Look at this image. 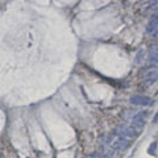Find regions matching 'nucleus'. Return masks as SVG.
<instances>
[{
  "label": "nucleus",
  "instance_id": "423d86ee",
  "mask_svg": "<svg viewBox=\"0 0 158 158\" xmlns=\"http://www.w3.org/2000/svg\"><path fill=\"white\" fill-rule=\"evenodd\" d=\"M131 103L135 106H152V99L148 96H141V95H133L131 98Z\"/></svg>",
  "mask_w": 158,
  "mask_h": 158
},
{
  "label": "nucleus",
  "instance_id": "1a4fd4ad",
  "mask_svg": "<svg viewBox=\"0 0 158 158\" xmlns=\"http://www.w3.org/2000/svg\"><path fill=\"white\" fill-rule=\"evenodd\" d=\"M153 123H158V112H157V115L154 116V118H153Z\"/></svg>",
  "mask_w": 158,
  "mask_h": 158
},
{
  "label": "nucleus",
  "instance_id": "6e6552de",
  "mask_svg": "<svg viewBox=\"0 0 158 158\" xmlns=\"http://www.w3.org/2000/svg\"><path fill=\"white\" fill-rule=\"evenodd\" d=\"M148 153L152 156H157V142H153V144L149 146V149H148Z\"/></svg>",
  "mask_w": 158,
  "mask_h": 158
},
{
  "label": "nucleus",
  "instance_id": "20e7f679",
  "mask_svg": "<svg viewBox=\"0 0 158 158\" xmlns=\"http://www.w3.org/2000/svg\"><path fill=\"white\" fill-rule=\"evenodd\" d=\"M146 32L153 37H158V13L153 15L150 21L148 23L146 27Z\"/></svg>",
  "mask_w": 158,
  "mask_h": 158
},
{
  "label": "nucleus",
  "instance_id": "f257e3e1",
  "mask_svg": "<svg viewBox=\"0 0 158 158\" xmlns=\"http://www.w3.org/2000/svg\"><path fill=\"white\" fill-rule=\"evenodd\" d=\"M140 131H141L140 128L133 127L132 124H129V125L121 124L115 129V135L124 137V138H127V140H131V138H136L138 135H140Z\"/></svg>",
  "mask_w": 158,
  "mask_h": 158
},
{
  "label": "nucleus",
  "instance_id": "9d476101",
  "mask_svg": "<svg viewBox=\"0 0 158 158\" xmlns=\"http://www.w3.org/2000/svg\"><path fill=\"white\" fill-rule=\"evenodd\" d=\"M83 158H92V156L90 157V156H87V157H83Z\"/></svg>",
  "mask_w": 158,
  "mask_h": 158
},
{
  "label": "nucleus",
  "instance_id": "39448f33",
  "mask_svg": "<svg viewBox=\"0 0 158 158\" xmlns=\"http://www.w3.org/2000/svg\"><path fill=\"white\" fill-rule=\"evenodd\" d=\"M146 116H148V112H138V113H136L135 116L132 117V125L133 127H137V128H140L141 129V127L144 125V123L146 121Z\"/></svg>",
  "mask_w": 158,
  "mask_h": 158
},
{
  "label": "nucleus",
  "instance_id": "f03ea898",
  "mask_svg": "<svg viewBox=\"0 0 158 158\" xmlns=\"http://www.w3.org/2000/svg\"><path fill=\"white\" fill-rule=\"evenodd\" d=\"M108 145H110V148H112L113 150H125L129 146V140H127V138L113 133L110 137V140H108Z\"/></svg>",
  "mask_w": 158,
  "mask_h": 158
},
{
  "label": "nucleus",
  "instance_id": "7ed1b4c3",
  "mask_svg": "<svg viewBox=\"0 0 158 158\" xmlns=\"http://www.w3.org/2000/svg\"><path fill=\"white\" fill-rule=\"evenodd\" d=\"M142 78H144V81L148 83V85H152V83L157 82V79H158V67L153 66V67L145 69L144 73H142Z\"/></svg>",
  "mask_w": 158,
  "mask_h": 158
},
{
  "label": "nucleus",
  "instance_id": "0eeeda50",
  "mask_svg": "<svg viewBox=\"0 0 158 158\" xmlns=\"http://www.w3.org/2000/svg\"><path fill=\"white\" fill-rule=\"evenodd\" d=\"M149 59L153 63H158V44L153 45L149 50Z\"/></svg>",
  "mask_w": 158,
  "mask_h": 158
}]
</instances>
